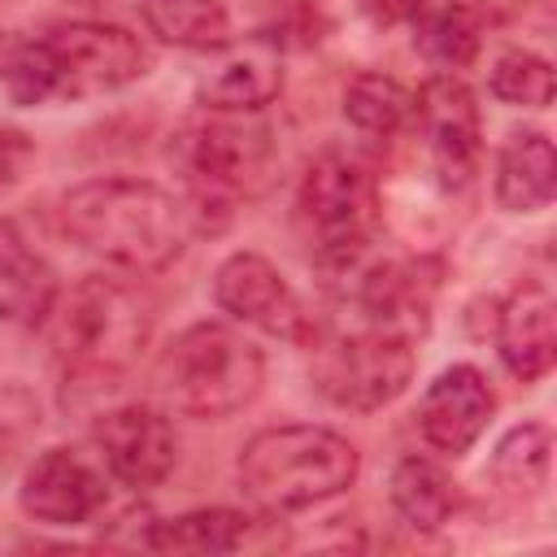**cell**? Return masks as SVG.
Here are the masks:
<instances>
[{"label":"cell","mask_w":557,"mask_h":557,"mask_svg":"<svg viewBox=\"0 0 557 557\" xmlns=\"http://www.w3.org/2000/svg\"><path fill=\"white\" fill-rule=\"evenodd\" d=\"M104 505V479L74 448H48L22 474V509L48 527H78Z\"/></svg>","instance_id":"14"},{"label":"cell","mask_w":557,"mask_h":557,"mask_svg":"<svg viewBox=\"0 0 557 557\" xmlns=\"http://www.w3.org/2000/svg\"><path fill=\"white\" fill-rule=\"evenodd\" d=\"M357 448L313 422H287V426H265L239 448V487L244 496L265 509V513H296L313 509L339 492L352 487L357 479Z\"/></svg>","instance_id":"6"},{"label":"cell","mask_w":557,"mask_h":557,"mask_svg":"<svg viewBox=\"0 0 557 557\" xmlns=\"http://www.w3.org/2000/svg\"><path fill=\"white\" fill-rule=\"evenodd\" d=\"M152 322L157 305L135 283L87 274L48 313V339L65 383L74 379L87 387H117L148 348Z\"/></svg>","instance_id":"4"},{"label":"cell","mask_w":557,"mask_h":557,"mask_svg":"<svg viewBox=\"0 0 557 557\" xmlns=\"http://www.w3.org/2000/svg\"><path fill=\"white\" fill-rule=\"evenodd\" d=\"M148 44L113 22H61L44 35L0 30V83L13 104L109 96L144 78Z\"/></svg>","instance_id":"1"},{"label":"cell","mask_w":557,"mask_h":557,"mask_svg":"<svg viewBox=\"0 0 557 557\" xmlns=\"http://www.w3.org/2000/svg\"><path fill=\"white\" fill-rule=\"evenodd\" d=\"M91 440H96L104 470L131 492L157 487L174 470V457H178L174 426L152 405H117V409L100 413Z\"/></svg>","instance_id":"11"},{"label":"cell","mask_w":557,"mask_h":557,"mask_svg":"<svg viewBox=\"0 0 557 557\" xmlns=\"http://www.w3.org/2000/svg\"><path fill=\"white\" fill-rule=\"evenodd\" d=\"M30 157H35V144H30L22 131L0 126V196H4L22 174H26Z\"/></svg>","instance_id":"25"},{"label":"cell","mask_w":557,"mask_h":557,"mask_svg":"<svg viewBox=\"0 0 557 557\" xmlns=\"http://www.w3.org/2000/svg\"><path fill=\"white\" fill-rule=\"evenodd\" d=\"M57 305V270L13 218H0V322L39 326Z\"/></svg>","instance_id":"16"},{"label":"cell","mask_w":557,"mask_h":557,"mask_svg":"<svg viewBox=\"0 0 557 557\" xmlns=\"http://www.w3.org/2000/svg\"><path fill=\"white\" fill-rule=\"evenodd\" d=\"M413 126L426 148V165L440 187L461 191L483 152V126H479V104L474 91L457 74H431L413 91Z\"/></svg>","instance_id":"9"},{"label":"cell","mask_w":557,"mask_h":557,"mask_svg":"<svg viewBox=\"0 0 557 557\" xmlns=\"http://www.w3.org/2000/svg\"><path fill=\"white\" fill-rule=\"evenodd\" d=\"M557 187V157L544 131L527 126L513 131L496 161V205L505 213H535L553 200Z\"/></svg>","instance_id":"18"},{"label":"cell","mask_w":557,"mask_h":557,"mask_svg":"<svg viewBox=\"0 0 557 557\" xmlns=\"http://www.w3.org/2000/svg\"><path fill=\"white\" fill-rule=\"evenodd\" d=\"M496 352L505 370L522 383H535L553 370L557 357V305L544 283H518L496 313Z\"/></svg>","instance_id":"15"},{"label":"cell","mask_w":557,"mask_h":557,"mask_svg":"<svg viewBox=\"0 0 557 557\" xmlns=\"http://www.w3.org/2000/svg\"><path fill=\"white\" fill-rule=\"evenodd\" d=\"M409 22L418 52L444 74H453L479 57L492 26V9L487 0H418Z\"/></svg>","instance_id":"17"},{"label":"cell","mask_w":557,"mask_h":557,"mask_svg":"<svg viewBox=\"0 0 557 557\" xmlns=\"http://www.w3.org/2000/svg\"><path fill=\"white\" fill-rule=\"evenodd\" d=\"M144 22L161 44L213 52L231 39V17L222 0H144Z\"/></svg>","instance_id":"22"},{"label":"cell","mask_w":557,"mask_h":557,"mask_svg":"<svg viewBox=\"0 0 557 557\" xmlns=\"http://www.w3.org/2000/svg\"><path fill=\"white\" fill-rule=\"evenodd\" d=\"M248 527L252 518L239 509H191L165 522H148L139 544L157 553H235L244 548Z\"/></svg>","instance_id":"19"},{"label":"cell","mask_w":557,"mask_h":557,"mask_svg":"<svg viewBox=\"0 0 557 557\" xmlns=\"http://www.w3.org/2000/svg\"><path fill=\"white\" fill-rule=\"evenodd\" d=\"M261 379H265L261 348L226 322H191L161 348L152 370L165 409L205 422L231 418L244 405H252Z\"/></svg>","instance_id":"7"},{"label":"cell","mask_w":557,"mask_h":557,"mask_svg":"<svg viewBox=\"0 0 557 557\" xmlns=\"http://www.w3.org/2000/svg\"><path fill=\"white\" fill-rule=\"evenodd\" d=\"M292 222H296V239L305 244V257L318 270L326 274L357 270L383 222L379 183L370 165L339 148L318 152L296 187Z\"/></svg>","instance_id":"8"},{"label":"cell","mask_w":557,"mask_h":557,"mask_svg":"<svg viewBox=\"0 0 557 557\" xmlns=\"http://www.w3.org/2000/svg\"><path fill=\"white\" fill-rule=\"evenodd\" d=\"M344 122L366 139H392L413 122V91L392 74L366 70L344 87Z\"/></svg>","instance_id":"21"},{"label":"cell","mask_w":557,"mask_h":557,"mask_svg":"<svg viewBox=\"0 0 557 557\" xmlns=\"http://www.w3.org/2000/svg\"><path fill=\"white\" fill-rule=\"evenodd\" d=\"M274 131L257 113L200 109L170 135V165L191 209L196 235L222 231L239 200H252L274 178Z\"/></svg>","instance_id":"3"},{"label":"cell","mask_w":557,"mask_h":557,"mask_svg":"<svg viewBox=\"0 0 557 557\" xmlns=\"http://www.w3.org/2000/svg\"><path fill=\"white\" fill-rule=\"evenodd\" d=\"M283 91V48L270 35H248V39H226L213 48L196 100L200 109L218 113H261L270 100Z\"/></svg>","instance_id":"12"},{"label":"cell","mask_w":557,"mask_h":557,"mask_svg":"<svg viewBox=\"0 0 557 557\" xmlns=\"http://www.w3.org/2000/svg\"><path fill=\"white\" fill-rule=\"evenodd\" d=\"M548 461H553V431L544 422H522L496 444L492 483L513 500H531L548 483Z\"/></svg>","instance_id":"23"},{"label":"cell","mask_w":557,"mask_h":557,"mask_svg":"<svg viewBox=\"0 0 557 557\" xmlns=\"http://www.w3.org/2000/svg\"><path fill=\"white\" fill-rule=\"evenodd\" d=\"M496 409V392L474 366H448L418 400V431L435 453L461 457L483 435Z\"/></svg>","instance_id":"13"},{"label":"cell","mask_w":557,"mask_h":557,"mask_svg":"<svg viewBox=\"0 0 557 557\" xmlns=\"http://www.w3.org/2000/svg\"><path fill=\"white\" fill-rule=\"evenodd\" d=\"M213 300L222 313H231L252 331L278 339H305L309 313L292 292V283L278 274V265L265 261L261 252H231L213 274Z\"/></svg>","instance_id":"10"},{"label":"cell","mask_w":557,"mask_h":557,"mask_svg":"<svg viewBox=\"0 0 557 557\" xmlns=\"http://www.w3.org/2000/svg\"><path fill=\"white\" fill-rule=\"evenodd\" d=\"M392 509L413 531H440L457 513V487L435 461L405 457L392 470Z\"/></svg>","instance_id":"20"},{"label":"cell","mask_w":557,"mask_h":557,"mask_svg":"<svg viewBox=\"0 0 557 557\" xmlns=\"http://www.w3.org/2000/svg\"><path fill=\"white\" fill-rule=\"evenodd\" d=\"M61 226L78 248L131 274L165 270L196 235L183 196L148 178H91L70 187L61 196Z\"/></svg>","instance_id":"2"},{"label":"cell","mask_w":557,"mask_h":557,"mask_svg":"<svg viewBox=\"0 0 557 557\" xmlns=\"http://www.w3.org/2000/svg\"><path fill=\"white\" fill-rule=\"evenodd\" d=\"M487 87L496 100L505 104H522V109H544L553 100V70L544 57L527 52V48H513V52H500L492 74H487Z\"/></svg>","instance_id":"24"},{"label":"cell","mask_w":557,"mask_h":557,"mask_svg":"<svg viewBox=\"0 0 557 557\" xmlns=\"http://www.w3.org/2000/svg\"><path fill=\"white\" fill-rule=\"evenodd\" d=\"M300 344H309V374L318 392L344 409L392 405L418 366V335L374 322L348 305L322 322L309 318Z\"/></svg>","instance_id":"5"}]
</instances>
